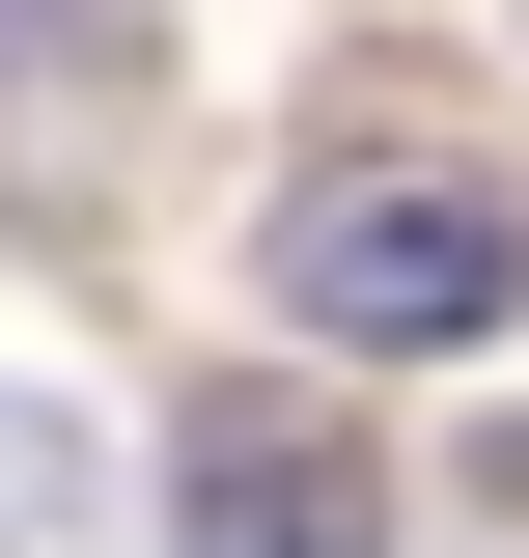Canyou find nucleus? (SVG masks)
Returning a JSON list of instances; mask_svg holds the SVG:
<instances>
[{"label":"nucleus","instance_id":"obj_3","mask_svg":"<svg viewBox=\"0 0 529 558\" xmlns=\"http://www.w3.org/2000/svg\"><path fill=\"white\" fill-rule=\"evenodd\" d=\"M57 531H84V418H57V391H0V558H57Z\"/></svg>","mask_w":529,"mask_h":558},{"label":"nucleus","instance_id":"obj_1","mask_svg":"<svg viewBox=\"0 0 529 558\" xmlns=\"http://www.w3.org/2000/svg\"><path fill=\"white\" fill-rule=\"evenodd\" d=\"M251 279H279V336L418 363V336H502L529 307V223L473 196V168H307V196L251 223Z\"/></svg>","mask_w":529,"mask_h":558},{"label":"nucleus","instance_id":"obj_2","mask_svg":"<svg viewBox=\"0 0 529 558\" xmlns=\"http://www.w3.org/2000/svg\"><path fill=\"white\" fill-rule=\"evenodd\" d=\"M168 558H391V475H362V418L223 391L196 447H168Z\"/></svg>","mask_w":529,"mask_h":558}]
</instances>
